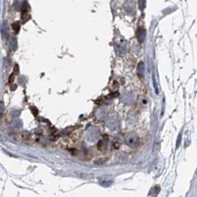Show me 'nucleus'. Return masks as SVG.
Instances as JSON below:
<instances>
[{
  "label": "nucleus",
  "mask_w": 197,
  "mask_h": 197,
  "mask_svg": "<svg viewBox=\"0 0 197 197\" xmlns=\"http://www.w3.org/2000/svg\"><path fill=\"white\" fill-rule=\"evenodd\" d=\"M126 143L128 146L135 147V146H137L138 145L139 140H138V137L135 136V135H129L126 139Z\"/></svg>",
  "instance_id": "f257e3e1"
},
{
  "label": "nucleus",
  "mask_w": 197,
  "mask_h": 197,
  "mask_svg": "<svg viewBox=\"0 0 197 197\" xmlns=\"http://www.w3.org/2000/svg\"><path fill=\"white\" fill-rule=\"evenodd\" d=\"M137 37H138V41H139L140 43L143 42L145 40V38H146V31L143 29L139 28L137 30Z\"/></svg>",
  "instance_id": "f03ea898"
},
{
  "label": "nucleus",
  "mask_w": 197,
  "mask_h": 197,
  "mask_svg": "<svg viewBox=\"0 0 197 197\" xmlns=\"http://www.w3.org/2000/svg\"><path fill=\"white\" fill-rule=\"evenodd\" d=\"M138 75H139L140 77L143 76V75H144V64H143V62H140V64H138Z\"/></svg>",
  "instance_id": "7ed1b4c3"
},
{
  "label": "nucleus",
  "mask_w": 197,
  "mask_h": 197,
  "mask_svg": "<svg viewBox=\"0 0 197 197\" xmlns=\"http://www.w3.org/2000/svg\"><path fill=\"white\" fill-rule=\"evenodd\" d=\"M30 19V16L28 13V12H22V23L25 24Z\"/></svg>",
  "instance_id": "20e7f679"
},
{
  "label": "nucleus",
  "mask_w": 197,
  "mask_h": 197,
  "mask_svg": "<svg viewBox=\"0 0 197 197\" xmlns=\"http://www.w3.org/2000/svg\"><path fill=\"white\" fill-rule=\"evenodd\" d=\"M12 28L16 33H18L20 29V25L19 22H15L12 25Z\"/></svg>",
  "instance_id": "39448f33"
}]
</instances>
